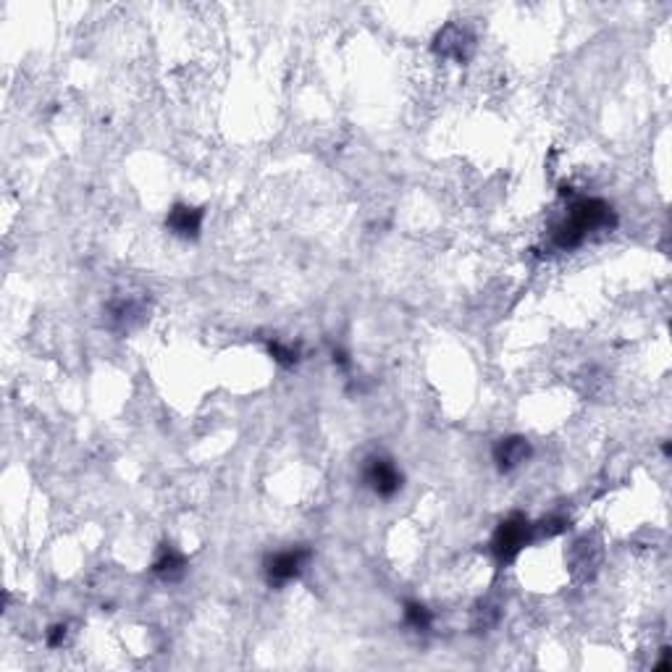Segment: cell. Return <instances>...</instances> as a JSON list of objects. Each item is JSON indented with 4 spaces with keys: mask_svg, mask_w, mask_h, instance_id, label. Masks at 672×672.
Returning <instances> with one entry per match:
<instances>
[{
    "mask_svg": "<svg viewBox=\"0 0 672 672\" xmlns=\"http://www.w3.org/2000/svg\"><path fill=\"white\" fill-rule=\"evenodd\" d=\"M614 226V213L602 200H575L567 215L551 229V245L560 250H572L586 239L591 231L612 229Z\"/></svg>",
    "mask_w": 672,
    "mask_h": 672,
    "instance_id": "cell-1",
    "label": "cell"
},
{
    "mask_svg": "<svg viewBox=\"0 0 672 672\" xmlns=\"http://www.w3.org/2000/svg\"><path fill=\"white\" fill-rule=\"evenodd\" d=\"M530 541H536V536H533V523H530L525 515L515 512V515H509L507 520H502L499 528L494 530V536H491V554H494V560H497L499 565H509L512 560H518V554H520Z\"/></svg>",
    "mask_w": 672,
    "mask_h": 672,
    "instance_id": "cell-2",
    "label": "cell"
},
{
    "mask_svg": "<svg viewBox=\"0 0 672 672\" xmlns=\"http://www.w3.org/2000/svg\"><path fill=\"white\" fill-rule=\"evenodd\" d=\"M308 560H310V549H305V546H292V549L276 551L263 565L266 567V581L271 586H287L302 575Z\"/></svg>",
    "mask_w": 672,
    "mask_h": 672,
    "instance_id": "cell-3",
    "label": "cell"
},
{
    "mask_svg": "<svg viewBox=\"0 0 672 672\" xmlns=\"http://www.w3.org/2000/svg\"><path fill=\"white\" fill-rule=\"evenodd\" d=\"M362 481L365 486L381 497V499H392L402 488V473L394 465V460L383 457V455H373L365 460V467H362Z\"/></svg>",
    "mask_w": 672,
    "mask_h": 672,
    "instance_id": "cell-4",
    "label": "cell"
},
{
    "mask_svg": "<svg viewBox=\"0 0 672 672\" xmlns=\"http://www.w3.org/2000/svg\"><path fill=\"white\" fill-rule=\"evenodd\" d=\"M205 221V210L192 205H173L166 215V229L182 239H197Z\"/></svg>",
    "mask_w": 672,
    "mask_h": 672,
    "instance_id": "cell-5",
    "label": "cell"
},
{
    "mask_svg": "<svg viewBox=\"0 0 672 672\" xmlns=\"http://www.w3.org/2000/svg\"><path fill=\"white\" fill-rule=\"evenodd\" d=\"M436 53H441L444 58H455V61H465L473 50V37L457 26V24H446L436 35Z\"/></svg>",
    "mask_w": 672,
    "mask_h": 672,
    "instance_id": "cell-6",
    "label": "cell"
},
{
    "mask_svg": "<svg viewBox=\"0 0 672 672\" xmlns=\"http://www.w3.org/2000/svg\"><path fill=\"white\" fill-rule=\"evenodd\" d=\"M530 457V444L523 436H507L494 444V462L502 473L520 467Z\"/></svg>",
    "mask_w": 672,
    "mask_h": 672,
    "instance_id": "cell-7",
    "label": "cell"
},
{
    "mask_svg": "<svg viewBox=\"0 0 672 672\" xmlns=\"http://www.w3.org/2000/svg\"><path fill=\"white\" fill-rule=\"evenodd\" d=\"M184 567H187L184 554H182V551H176L173 546H163V549H161V554H158V557H155V562H152V572H155L161 581L173 583V581H179V578L184 575Z\"/></svg>",
    "mask_w": 672,
    "mask_h": 672,
    "instance_id": "cell-8",
    "label": "cell"
},
{
    "mask_svg": "<svg viewBox=\"0 0 672 672\" xmlns=\"http://www.w3.org/2000/svg\"><path fill=\"white\" fill-rule=\"evenodd\" d=\"M404 623L415 630H428L431 623H434L431 609L425 607V604H420V602H407L404 604Z\"/></svg>",
    "mask_w": 672,
    "mask_h": 672,
    "instance_id": "cell-9",
    "label": "cell"
},
{
    "mask_svg": "<svg viewBox=\"0 0 672 672\" xmlns=\"http://www.w3.org/2000/svg\"><path fill=\"white\" fill-rule=\"evenodd\" d=\"M271 355L278 360V362H284V365H292V362H297V352L294 350H289V347H284V344H271Z\"/></svg>",
    "mask_w": 672,
    "mask_h": 672,
    "instance_id": "cell-10",
    "label": "cell"
},
{
    "mask_svg": "<svg viewBox=\"0 0 672 672\" xmlns=\"http://www.w3.org/2000/svg\"><path fill=\"white\" fill-rule=\"evenodd\" d=\"M47 646H53V649H58V646H63V641H66V625L63 623H58V625H53V628L47 630Z\"/></svg>",
    "mask_w": 672,
    "mask_h": 672,
    "instance_id": "cell-11",
    "label": "cell"
}]
</instances>
